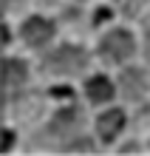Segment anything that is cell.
I'll return each mask as SVG.
<instances>
[{
    "mask_svg": "<svg viewBox=\"0 0 150 156\" xmlns=\"http://www.w3.org/2000/svg\"><path fill=\"white\" fill-rule=\"evenodd\" d=\"M85 62H88V54L82 51V48H77V45H62V48L51 51L48 57L43 60V68L57 71V74H65V71L85 68Z\"/></svg>",
    "mask_w": 150,
    "mask_h": 156,
    "instance_id": "obj_1",
    "label": "cell"
},
{
    "mask_svg": "<svg viewBox=\"0 0 150 156\" xmlns=\"http://www.w3.org/2000/svg\"><path fill=\"white\" fill-rule=\"evenodd\" d=\"M99 51H102V57L108 62H122V60H127L130 54H133V37H130V31H125V29H113L102 40Z\"/></svg>",
    "mask_w": 150,
    "mask_h": 156,
    "instance_id": "obj_2",
    "label": "cell"
},
{
    "mask_svg": "<svg viewBox=\"0 0 150 156\" xmlns=\"http://www.w3.org/2000/svg\"><path fill=\"white\" fill-rule=\"evenodd\" d=\"M51 34H54V23L45 17H31L23 26V40L29 45H45L51 40Z\"/></svg>",
    "mask_w": 150,
    "mask_h": 156,
    "instance_id": "obj_3",
    "label": "cell"
},
{
    "mask_svg": "<svg viewBox=\"0 0 150 156\" xmlns=\"http://www.w3.org/2000/svg\"><path fill=\"white\" fill-rule=\"evenodd\" d=\"M122 128H125V114H122L119 108L102 114L99 122H96V131H99V139H102V142H113L116 136H119Z\"/></svg>",
    "mask_w": 150,
    "mask_h": 156,
    "instance_id": "obj_4",
    "label": "cell"
},
{
    "mask_svg": "<svg viewBox=\"0 0 150 156\" xmlns=\"http://www.w3.org/2000/svg\"><path fill=\"white\" fill-rule=\"evenodd\" d=\"M122 91H125V97L127 99H142L147 94V80L142 71H136V68H130L122 74Z\"/></svg>",
    "mask_w": 150,
    "mask_h": 156,
    "instance_id": "obj_5",
    "label": "cell"
},
{
    "mask_svg": "<svg viewBox=\"0 0 150 156\" xmlns=\"http://www.w3.org/2000/svg\"><path fill=\"white\" fill-rule=\"evenodd\" d=\"M85 94H88L91 102H108V99L113 97V85H110L108 77L96 74V77H91V80L85 82Z\"/></svg>",
    "mask_w": 150,
    "mask_h": 156,
    "instance_id": "obj_6",
    "label": "cell"
},
{
    "mask_svg": "<svg viewBox=\"0 0 150 156\" xmlns=\"http://www.w3.org/2000/svg\"><path fill=\"white\" fill-rule=\"evenodd\" d=\"M77 119H79L77 108H68V111H60L57 116H54V125H51V131H54V133H65L68 128H74V125H77Z\"/></svg>",
    "mask_w": 150,
    "mask_h": 156,
    "instance_id": "obj_7",
    "label": "cell"
},
{
    "mask_svg": "<svg viewBox=\"0 0 150 156\" xmlns=\"http://www.w3.org/2000/svg\"><path fill=\"white\" fill-rule=\"evenodd\" d=\"M26 82V66L20 60H6V85H23Z\"/></svg>",
    "mask_w": 150,
    "mask_h": 156,
    "instance_id": "obj_8",
    "label": "cell"
},
{
    "mask_svg": "<svg viewBox=\"0 0 150 156\" xmlns=\"http://www.w3.org/2000/svg\"><path fill=\"white\" fill-rule=\"evenodd\" d=\"M12 142H14V133L12 131H3V145H0V148L9 151V148H12Z\"/></svg>",
    "mask_w": 150,
    "mask_h": 156,
    "instance_id": "obj_9",
    "label": "cell"
},
{
    "mask_svg": "<svg viewBox=\"0 0 150 156\" xmlns=\"http://www.w3.org/2000/svg\"><path fill=\"white\" fill-rule=\"evenodd\" d=\"M51 94H54V97H68V99H71L74 91H71V88H51Z\"/></svg>",
    "mask_w": 150,
    "mask_h": 156,
    "instance_id": "obj_10",
    "label": "cell"
},
{
    "mask_svg": "<svg viewBox=\"0 0 150 156\" xmlns=\"http://www.w3.org/2000/svg\"><path fill=\"white\" fill-rule=\"evenodd\" d=\"M68 151H91V142H74L68 145Z\"/></svg>",
    "mask_w": 150,
    "mask_h": 156,
    "instance_id": "obj_11",
    "label": "cell"
},
{
    "mask_svg": "<svg viewBox=\"0 0 150 156\" xmlns=\"http://www.w3.org/2000/svg\"><path fill=\"white\" fill-rule=\"evenodd\" d=\"M145 54H147V60H150V31H147V43H145Z\"/></svg>",
    "mask_w": 150,
    "mask_h": 156,
    "instance_id": "obj_12",
    "label": "cell"
}]
</instances>
